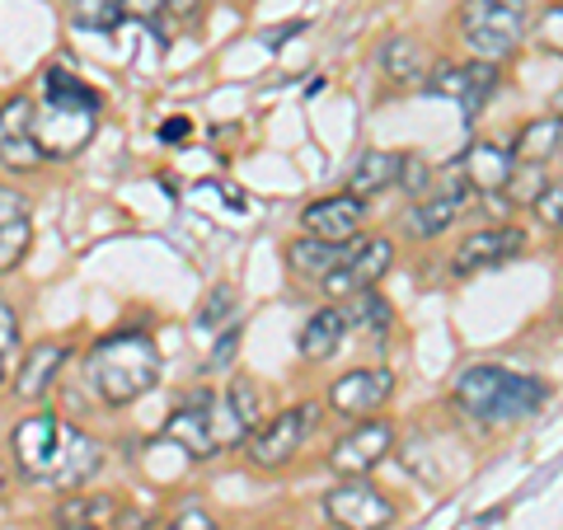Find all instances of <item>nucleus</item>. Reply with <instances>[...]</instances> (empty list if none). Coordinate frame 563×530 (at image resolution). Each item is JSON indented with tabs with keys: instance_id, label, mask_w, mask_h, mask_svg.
<instances>
[{
	"instance_id": "obj_16",
	"label": "nucleus",
	"mask_w": 563,
	"mask_h": 530,
	"mask_svg": "<svg viewBox=\"0 0 563 530\" xmlns=\"http://www.w3.org/2000/svg\"><path fill=\"white\" fill-rule=\"evenodd\" d=\"M362 221H366V207H362L357 192H329V198L310 202V207L301 211L306 235L329 240V244H352V240H362Z\"/></svg>"
},
{
	"instance_id": "obj_33",
	"label": "nucleus",
	"mask_w": 563,
	"mask_h": 530,
	"mask_svg": "<svg viewBox=\"0 0 563 530\" xmlns=\"http://www.w3.org/2000/svg\"><path fill=\"white\" fill-rule=\"evenodd\" d=\"M540 43L550 47L554 57H563V0H554V5L540 14Z\"/></svg>"
},
{
	"instance_id": "obj_18",
	"label": "nucleus",
	"mask_w": 563,
	"mask_h": 530,
	"mask_svg": "<svg viewBox=\"0 0 563 530\" xmlns=\"http://www.w3.org/2000/svg\"><path fill=\"white\" fill-rule=\"evenodd\" d=\"M455 169L465 174V184L474 192H507V179H512V169H517V155H512V146L503 151L498 141H474Z\"/></svg>"
},
{
	"instance_id": "obj_3",
	"label": "nucleus",
	"mask_w": 563,
	"mask_h": 530,
	"mask_svg": "<svg viewBox=\"0 0 563 530\" xmlns=\"http://www.w3.org/2000/svg\"><path fill=\"white\" fill-rule=\"evenodd\" d=\"M95 395L109 409H128V404L146 399L161 385V347L146 339L141 329H122V333H103L85 357Z\"/></svg>"
},
{
	"instance_id": "obj_13",
	"label": "nucleus",
	"mask_w": 563,
	"mask_h": 530,
	"mask_svg": "<svg viewBox=\"0 0 563 530\" xmlns=\"http://www.w3.org/2000/svg\"><path fill=\"white\" fill-rule=\"evenodd\" d=\"M428 95L437 99H455L465 109V118H479V109L488 103V95L498 90V66L493 62H461V66H437L428 85Z\"/></svg>"
},
{
	"instance_id": "obj_31",
	"label": "nucleus",
	"mask_w": 563,
	"mask_h": 530,
	"mask_svg": "<svg viewBox=\"0 0 563 530\" xmlns=\"http://www.w3.org/2000/svg\"><path fill=\"white\" fill-rule=\"evenodd\" d=\"M399 188L409 192L413 202H418V198H428V192L437 188V179H432V169H428V161H422V155H404V169H399Z\"/></svg>"
},
{
	"instance_id": "obj_10",
	"label": "nucleus",
	"mask_w": 563,
	"mask_h": 530,
	"mask_svg": "<svg viewBox=\"0 0 563 530\" xmlns=\"http://www.w3.org/2000/svg\"><path fill=\"white\" fill-rule=\"evenodd\" d=\"M390 451H395V428H390V422L362 418L357 428L333 441V451L324 455V465L339 474V479H352V474H372Z\"/></svg>"
},
{
	"instance_id": "obj_35",
	"label": "nucleus",
	"mask_w": 563,
	"mask_h": 530,
	"mask_svg": "<svg viewBox=\"0 0 563 530\" xmlns=\"http://www.w3.org/2000/svg\"><path fill=\"white\" fill-rule=\"evenodd\" d=\"M165 530H221V526H217V517H211V511L188 507V511H179V517H174Z\"/></svg>"
},
{
	"instance_id": "obj_11",
	"label": "nucleus",
	"mask_w": 563,
	"mask_h": 530,
	"mask_svg": "<svg viewBox=\"0 0 563 530\" xmlns=\"http://www.w3.org/2000/svg\"><path fill=\"white\" fill-rule=\"evenodd\" d=\"M310 418H314V404H301V409H287L277 413L273 422H263V428L250 437V465L273 474L282 465L296 461V451H301V441L310 432Z\"/></svg>"
},
{
	"instance_id": "obj_34",
	"label": "nucleus",
	"mask_w": 563,
	"mask_h": 530,
	"mask_svg": "<svg viewBox=\"0 0 563 530\" xmlns=\"http://www.w3.org/2000/svg\"><path fill=\"white\" fill-rule=\"evenodd\" d=\"M20 217H29V198L20 188H5L0 184V231H5L10 221H20Z\"/></svg>"
},
{
	"instance_id": "obj_27",
	"label": "nucleus",
	"mask_w": 563,
	"mask_h": 530,
	"mask_svg": "<svg viewBox=\"0 0 563 530\" xmlns=\"http://www.w3.org/2000/svg\"><path fill=\"white\" fill-rule=\"evenodd\" d=\"M550 184H554V179H550V169H544V165L517 161L512 179H507V202H512V207H536V202H540V192L550 188Z\"/></svg>"
},
{
	"instance_id": "obj_43",
	"label": "nucleus",
	"mask_w": 563,
	"mask_h": 530,
	"mask_svg": "<svg viewBox=\"0 0 563 530\" xmlns=\"http://www.w3.org/2000/svg\"><path fill=\"white\" fill-rule=\"evenodd\" d=\"M559 132H563V113H559Z\"/></svg>"
},
{
	"instance_id": "obj_22",
	"label": "nucleus",
	"mask_w": 563,
	"mask_h": 530,
	"mask_svg": "<svg viewBox=\"0 0 563 530\" xmlns=\"http://www.w3.org/2000/svg\"><path fill=\"white\" fill-rule=\"evenodd\" d=\"M282 258H287V268L296 277H306V281H324L339 263L347 258V244H329V240H314V235H301V240H291L287 250H282Z\"/></svg>"
},
{
	"instance_id": "obj_21",
	"label": "nucleus",
	"mask_w": 563,
	"mask_h": 530,
	"mask_svg": "<svg viewBox=\"0 0 563 530\" xmlns=\"http://www.w3.org/2000/svg\"><path fill=\"white\" fill-rule=\"evenodd\" d=\"M380 70L390 76L399 90L404 85H428V47H422L418 38H409V33H395V38H385L380 52H376Z\"/></svg>"
},
{
	"instance_id": "obj_23",
	"label": "nucleus",
	"mask_w": 563,
	"mask_h": 530,
	"mask_svg": "<svg viewBox=\"0 0 563 530\" xmlns=\"http://www.w3.org/2000/svg\"><path fill=\"white\" fill-rule=\"evenodd\" d=\"M399 169H404L399 151H362L357 165H352V174H347V192L376 198V192H385V188H399Z\"/></svg>"
},
{
	"instance_id": "obj_41",
	"label": "nucleus",
	"mask_w": 563,
	"mask_h": 530,
	"mask_svg": "<svg viewBox=\"0 0 563 530\" xmlns=\"http://www.w3.org/2000/svg\"><path fill=\"white\" fill-rule=\"evenodd\" d=\"M169 5H174V10H192V5H198V0H169Z\"/></svg>"
},
{
	"instance_id": "obj_4",
	"label": "nucleus",
	"mask_w": 563,
	"mask_h": 530,
	"mask_svg": "<svg viewBox=\"0 0 563 530\" xmlns=\"http://www.w3.org/2000/svg\"><path fill=\"white\" fill-rule=\"evenodd\" d=\"M99 109H103V99L80 76H70L66 66H47L43 70V113H38V141H43L47 161L76 155L85 141L95 136Z\"/></svg>"
},
{
	"instance_id": "obj_28",
	"label": "nucleus",
	"mask_w": 563,
	"mask_h": 530,
	"mask_svg": "<svg viewBox=\"0 0 563 530\" xmlns=\"http://www.w3.org/2000/svg\"><path fill=\"white\" fill-rule=\"evenodd\" d=\"M29 244H33V221H29V217L10 221L5 231H0V273H14V268H20V258L29 254Z\"/></svg>"
},
{
	"instance_id": "obj_12",
	"label": "nucleus",
	"mask_w": 563,
	"mask_h": 530,
	"mask_svg": "<svg viewBox=\"0 0 563 530\" xmlns=\"http://www.w3.org/2000/svg\"><path fill=\"white\" fill-rule=\"evenodd\" d=\"M526 250V231L521 225H479V231H470L461 244H455L451 254V268L455 277H470V273H488V268H503L507 258H517Z\"/></svg>"
},
{
	"instance_id": "obj_19",
	"label": "nucleus",
	"mask_w": 563,
	"mask_h": 530,
	"mask_svg": "<svg viewBox=\"0 0 563 530\" xmlns=\"http://www.w3.org/2000/svg\"><path fill=\"white\" fill-rule=\"evenodd\" d=\"M66 357H70L66 343H33L20 357V371H14V395L29 399V404H38L52 385H57Z\"/></svg>"
},
{
	"instance_id": "obj_6",
	"label": "nucleus",
	"mask_w": 563,
	"mask_h": 530,
	"mask_svg": "<svg viewBox=\"0 0 563 530\" xmlns=\"http://www.w3.org/2000/svg\"><path fill=\"white\" fill-rule=\"evenodd\" d=\"M324 517L339 530H385L395 526V503L366 474H352L324 493Z\"/></svg>"
},
{
	"instance_id": "obj_5",
	"label": "nucleus",
	"mask_w": 563,
	"mask_h": 530,
	"mask_svg": "<svg viewBox=\"0 0 563 530\" xmlns=\"http://www.w3.org/2000/svg\"><path fill=\"white\" fill-rule=\"evenodd\" d=\"M455 33H461L470 62L503 66L526 38V0H461Z\"/></svg>"
},
{
	"instance_id": "obj_25",
	"label": "nucleus",
	"mask_w": 563,
	"mask_h": 530,
	"mask_svg": "<svg viewBox=\"0 0 563 530\" xmlns=\"http://www.w3.org/2000/svg\"><path fill=\"white\" fill-rule=\"evenodd\" d=\"M343 314H347V333H362V339H385L395 329V310L376 287L372 291H357L352 300H343Z\"/></svg>"
},
{
	"instance_id": "obj_36",
	"label": "nucleus",
	"mask_w": 563,
	"mask_h": 530,
	"mask_svg": "<svg viewBox=\"0 0 563 530\" xmlns=\"http://www.w3.org/2000/svg\"><path fill=\"white\" fill-rule=\"evenodd\" d=\"M169 5V0H122V10H128L132 14V20H161V10Z\"/></svg>"
},
{
	"instance_id": "obj_30",
	"label": "nucleus",
	"mask_w": 563,
	"mask_h": 530,
	"mask_svg": "<svg viewBox=\"0 0 563 530\" xmlns=\"http://www.w3.org/2000/svg\"><path fill=\"white\" fill-rule=\"evenodd\" d=\"M225 314H235V287H225V281H221V287H211L207 306L198 310V320H192V324H198V333H211L225 320Z\"/></svg>"
},
{
	"instance_id": "obj_8",
	"label": "nucleus",
	"mask_w": 563,
	"mask_h": 530,
	"mask_svg": "<svg viewBox=\"0 0 563 530\" xmlns=\"http://www.w3.org/2000/svg\"><path fill=\"white\" fill-rule=\"evenodd\" d=\"M47 161L38 141V109L24 95H10L0 103V165L10 174H33Z\"/></svg>"
},
{
	"instance_id": "obj_2",
	"label": "nucleus",
	"mask_w": 563,
	"mask_h": 530,
	"mask_svg": "<svg viewBox=\"0 0 563 530\" xmlns=\"http://www.w3.org/2000/svg\"><path fill=\"white\" fill-rule=\"evenodd\" d=\"M451 404L470 422L484 428H507V422H526L550 404V385L526 371H507L498 362H474L451 385Z\"/></svg>"
},
{
	"instance_id": "obj_15",
	"label": "nucleus",
	"mask_w": 563,
	"mask_h": 530,
	"mask_svg": "<svg viewBox=\"0 0 563 530\" xmlns=\"http://www.w3.org/2000/svg\"><path fill=\"white\" fill-rule=\"evenodd\" d=\"M165 437H169L179 451H188V461H211V455H221L211 395H192L184 409H174V413L165 418Z\"/></svg>"
},
{
	"instance_id": "obj_7",
	"label": "nucleus",
	"mask_w": 563,
	"mask_h": 530,
	"mask_svg": "<svg viewBox=\"0 0 563 530\" xmlns=\"http://www.w3.org/2000/svg\"><path fill=\"white\" fill-rule=\"evenodd\" d=\"M390 263H395V244L390 240L385 235H362V240L347 244V258L320 281V287H324L329 300H352L357 291L380 287L385 273H390Z\"/></svg>"
},
{
	"instance_id": "obj_32",
	"label": "nucleus",
	"mask_w": 563,
	"mask_h": 530,
	"mask_svg": "<svg viewBox=\"0 0 563 530\" xmlns=\"http://www.w3.org/2000/svg\"><path fill=\"white\" fill-rule=\"evenodd\" d=\"M531 211H536V221L544 225V231L563 235V179H554L550 188H544V192H540V202H536Z\"/></svg>"
},
{
	"instance_id": "obj_37",
	"label": "nucleus",
	"mask_w": 563,
	"mask_h": 530,
	"mask_svg": "<svg viewBox=\"0 0 563 530\" xmlns=\"http://www.w3.org/2000/svg\"><path fill=\"white\" fill-rule=\"evenodd\" d=\"M235 343H240V329L231 324V329H225V333H221V339H217V347H211V366H225V362H231V352H235Z\"/></svg>"
},
{
	"instance_id": "obj_24",
	"label": "nucleus",
	"mask_w": 563,
	"mask_h": 530,
	"mask_svg": "<svg viewBox=\"0 0 563 530\" xmlns=\"http://www.w3.org/2000/svg\"><path fill=\"white\" fill-rule=\"evenodd\" d=\"M512 155L517 161H531V165H550L554 155H563V132H559V113H540V118H526L517 136H512Z\"/></svg>"
},
{
	"instance_id": "obj_38",
	"label": "nucleus",
	"mask_w": 563,
	"mask_h": 530,
	"mask_svg": "<svg viewBox=\"0 0 563 530\" xmlns=\"http://www.w3.org/2000/svg\"><path fill=\"white\" fill-rule=\"evenodd\" d=\"M188 136V118H174V122H161V141H184Z\"/></svg>"
},
{
	"instance_id": "obj_14",
	"label": "nucleus",
	"mask_w": 563,
	"mask_h": 530,
	"mask_svg": "<svg viewBox=\"0 0 563 530\" xmlns=\"http://www.w3.org/2000/svg\"><path fill=\"white\" fill-rule=\"evenodd\" d=\"M474 188L470 184H437L428 198H418L409 211H404V235L409 240H437L446 235L455 221H461V211L470 207Z\"/></svg>"
},
{
	"instance_id": "obj_40",
	"label": "nucleus",
	"mask_w": 563,
	"mask_h": 530,
	"mask_svg": "<svg viewBox=\"0 0 563 530\" xmlns=\"http://www.w3.org/2000/svg\"><path fill=\"white\" fill-rule=\"evenodd\" d=\"M118 530H146V526H141V511H132V517H122V521H118Z\"/></svg>"
},
{
	"instance_id": "obj_39",
	"label": "nucleus",
	"mask_w": 563,
	"mask_h": 530,
	"mask_svg": "<svg viewBox=\"0 0 563 530\" xmlns=\"http://www.w3.org/2000/svg\"><path fill=\"white\" fill-rule=\"evenodd\" d=\"M57 530H103V526L99 521H62Z\"/></svg>"
},
{
	"instance_id": "obj_26",
	"label": "nucleus",
	"mask_w": 563,
	"mask_h": 530,
	"mask_svg": "<svg viewBox=\"0 0 563 530\" xmlns=\"http://www.w3.org/2000/svg\"><path fill=\"white\" fill-rule=\"evenodd\" d=\"M66 14L76 29H95V33H113L122 10V0H66Z\"/></svg>"
},
{
	"instance_id": "obj_9",
	"label": "nucleus",
	"mask_w": 563,
	"mask_h": 530,
	"mask_svg": "<svg viewBox=\"0 0 563 530\" xmlns=\"http://www.w3.org/2000/svg\"><path fill=\"white\" fill-rule=\"evenodd\" d=\"M390 395H395V371L390 366H352L329 385V409L339 418L362 422L376 409H385Z\"/></svg>"
},
{
	"instance_id": "obj_1",
	"label": "nucleus",
	"mask_w": 563,
	"mask_h": 530,
	"mask_svg": "<svg viewBox=\"0 0 563 530\" xmlns=\"http://www.w3.org/2000/svg\"><path fill=\"white\" fill-rule=\"evenodd\" d=\"M14 465L29 484H47L62 493L85 488L103 465V446L95 437H85L76 422H66L57 413H33L24 422H14L10 432Z\"/></svg>"
},
{
	"instance_id": "obj_29",
	"label": "nucleus",
	"mask_w": 563,
	"mask_h": 530,
	"mask_svg": "<svg viewBox=\"0 0 563 530\" xmlns=\"http://www.w3.org/2000/svg\"><path fill=\"white\" fill-rule=\"evenodd\" d=\"M14 357H20V314L0 300V385L14 376Z\"/></svg>"
},
{
	"instance_id": "obj_42",
	"label": "nucleus",
	"mask_w": 563,
	"mask_h": 530,
	"mask_svg": "<svg viewBox=\"0 0 563 530\" xmlns=\"http://www.w3.org/2000/svg\"><path fill=\"white\" fill-rule=\"evenodd\" d=\"M0 498H5V474H0Z\"/></svg>"
},
{
	"instance_id": "obj_20",
	"label": "nucleus",
	"mask_w": 563,
	"mask_h": 530,
	"mask_svg": "<svg viewBox=\"0 0 563 530\" xmlns=\"http://www.w3.org/2000/svg\"><path fill=\"white\" fill-rule=\"evenodd\" d=\"M343 339H347L343 306H324V310H314L310 320L301 324V339H296V347H301L306 362H329L333 352L343 347Z\"/></svg>"
},
{
	"instance_id": "obj_17",
	"label": "nucleus",
	"mask_w": 563,
	"mask_h": 530,
	"mask_svg": "<svg viewBox=\"0 0 563 530\" xmlns=\"http://www.w3.org/2000/svg\"><path fill=\"white\" fill-rule=\"evenodd\" d=\"M217 437H221V451L225 446H240L244 437L258 432V385L250 376H235L225 399L217 404Z\"/></svg>"
}]
</instances>
